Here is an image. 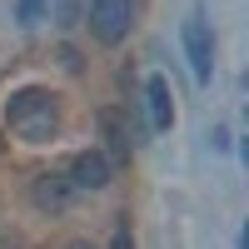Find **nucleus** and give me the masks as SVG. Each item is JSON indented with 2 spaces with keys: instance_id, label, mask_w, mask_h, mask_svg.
<instances>
[{
  "instance_id": "1",
  "label": "nucleus",
  "mask_w": 249,
  "mask_h": 249,
  "mask_svg": "<svg viewBox=\"0 0 249 249\" xmlns=\"http://www.w3.org/2000/svg\"><path fill=\"white\" fill-rule=\"evenodd\" d=\"M5 120H10V130L25 140V144H45V140H55V130H60V110H55V95L50 90H40V85H30V90H15L10 95V110H5Z\"/></svg>"
},
{
  "instance_id": "2",
  "label": "nucleus",
  "mask_w": 249,
  "mask_h": 249,
  "mask_svg": "<svg viewBox=\"0 0 249 249\" xmlns=\"http://www.w3.org/2000/svg\"><path fill=\"white\" fill-rule=\"evenodd\" d=\"M85 20H90V35L100 45H120L135 25V0H90Z\"/></svg>"
},
{
  "instance_id": "3",
  "label": "nucleus",
  "mask_w": 249,
  "mask_h": 249,
  "mask_svg": "<svg viewBox=\"0 0 249 249\" xmlns=\"http://www.w3.org/2000/svg\"><path fill=\"white\" fill-rule=\"evenodd\" d=\"M184 60H190V70H195V80L199 85H210V75H214V35H210V25H204V15L195 10V15H184Z\"/></svg>"
},
{
  "instance_id": "4",
  "label": "nucleus",
  "mask_w": 249,
  "mask_h": 249,
  "mask_svg": "<svg viewBox=\"0 0 249 249\" xmlns=\"http://www.w3.org/2000/svg\"><path fill=\"white\" fill-rule=\"evenodd\" d=\"M95 124H100V135H105V160H110V164H130L135 130L124 124V115H120V110H100Z\"/></svg>"
},
{
  "instance_id": "5",
  "label": "nucleus",
  "mask_w": 249,
  "mask_h": 249,
  "mask_svg": "<svg viewBox=\"0 0 249 249\" xmlns=\"http://www.w3.org/2000/svg\"><path fill=\"white\" fill-rule=\"evenodd\" d=\"M70 190H105L110 184V160L105 155H95V150H85V155H75V164H70Z\"/></svg>"
},
{
  "instance_id": "6",
  "label": "nucleus",
  "mask_w": 249,
  "mask_h": 249,
  "mask_svg": "<svg viewBox=\"0 0 249 249\" xmlns=\"http://www.w3.org/2000/svg\"><path fill=\"white\" fill-rule=\"evenodd\" d=\"M144 105H150V124H155V130H170V124H175V95H170V80H164V75L144 80Z\"/></svg>"
},
{
  "instance_id": "7",
  "label": "nucleus",
  "mask_w": 249,
  "mask_h": 249,
  "mask_svg": "<svg viewBox=\"0 0 249 249\" xmlns=\"http://www.w3.org/2000/svg\"><path fill=\"white\" fill-rule=\"evenodd\" d=\"M30 199L40 204V210H50V214H55V210H65V204L75 199V190H70V179H65V175H55V170H50V175H35Z\"/></svg>"
},
{
  "instance_id": "8",
  "label": "nucleus",
  "mask_w": 249,
  "mask_h": 249,
  "mask_svg": "<svg viewBox=\"0 0 249 249\" xmlns=\"http://www.w3.org/2000/svg\"><path fill=\"white\" fill-rule=\"evenodd\" d=\"M85 5H90V0H50V15H55L60 30H75L80 20H85Z\"/></svg>"
},
{
  "instance_id": "9",
  "label": "nucleus",
  "mask_w": 249,
  "mask_h": 249,
  "mask_svg": "<svg viewBox=\"0 0 249 249\" xmlns=\"http://www.w3.org/2000/svg\"><path fill=\"white\" fill-rule=\"evenodd\" d=\"M15 20L20 25H40V20H45V0H15Z\"/></svg>"
},
{
  "instance_id": "10",
  "label": "nucleus",
  "mask_w": 249,
  "mask_h": 249,
  "mask_svg": "<svg viewBox=\"0 0 249 249\" xmlns=\"http://www.w3.org/2000/svg\"><path fill=\"white\" fill-rule=\"evenodd\" d=\"M110 249H135V239H130V224H115V239H110Z\"/></svg>"
},
{
  "instance_id": "11",
  "label": "nucleus",
  "mask_w": 249,
  "mask_h": 249,
  "mask_svg": "<svg viewBox=\"0 0 249 249\" xmlns=\"http://www.w3.org/2000/svg\"><path fill=\"white\" fill-rule=\"evenodd\" d=\"M60 65H65L70 75H80V50H75V45H65V50H60Z\"/></svg>"
},
{
  "instance_id": "12",
  "label": "nucleus",
  "mask_w": 249,
  "mask_h": 249,
  "mask_svg": "<svg viewBox=\"0 0 249 249\" xmlns=\"http://www.w3.org/2000/svg\"><path fill=\"white\" fill-rule=\"evenodd\" d=\"M65 249H95V244H90V239H70Z\"/></svg>"
}]
</instances>
